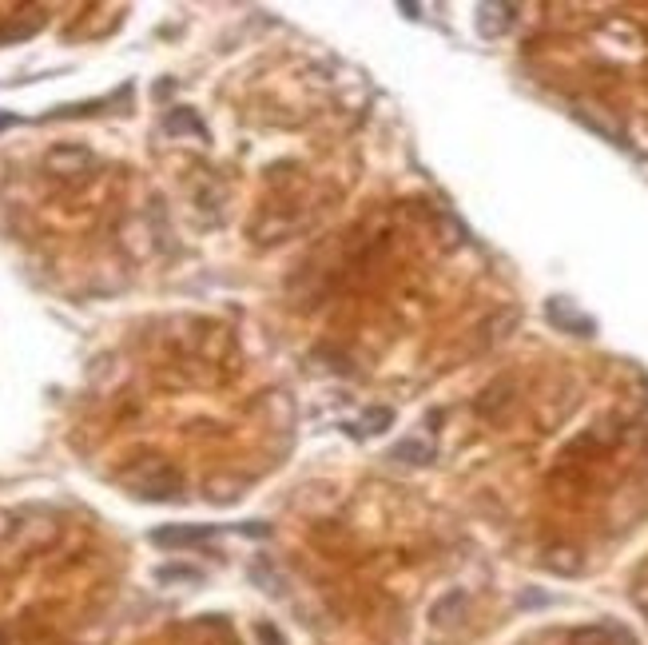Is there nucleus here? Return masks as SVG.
Masks as SVG:
<instances>
[{
    "label": "nucleus",
    "instance_id": "7ed1b4c3",
    "mask_svg": "<svg viewBox=\"0 0 648 645\" xmlns=\"http://www.w3.org/2000/svg\"><path fill=\"white\" fill-rule=\"evenodd\" d=\"M462 609H466V593L454 590V593H446V598L433 606V622L450 625V622H458V614H462Z\"/></svg>",
    "mask_w": 648,
    "mask_h": 645
},
{
    "label": "nucleus",
    "instance_id": "f03ea898",
    "mask_svg": "<svg viewBox=\"0 0 648 645\" xmlns=\"http://www.w3.org/2000/svg\"><path fill=\"white\" fill-rule=\"evenodd\" d=\"M211 530H191V526H172V530H156L151 534V542L156 546H195V542H203Z\"/></svg>",
    "mask_w": 648,
    "mask_h": 645
},
{
    "label": "nucleus",
    "instance_id": "f257e3e1",
    "mask_svg": "<svg viewBox=\"0 0 648 645\" xmlns=\"http://www.w3.org/2000/svg\"><path fill=\"white\" fill-rule=\"evenodd\" d=\"M549 322H557L561 331H577V335H593V319L573 311L565 299H549Z\"/></svg>",
    "mask_w": 648,
    "mask_h": 645
},
{
    "label": "nucleus",
    "instance_id": "20e7f679",
    "mask_svg": "<svg viewBox=\"0 0 648 645\" xmlns=\"http://www.w3.org/2000/svg\"><path fill=\"white\" fill-rule=\"evenodd\" d=\"M402 454L410 458V462H425V458H430V451H425L422 443H402V446H398V458H402Z\"/></svg>",
    "mask_w": 648,
    "mask_h": 645
},
{
    "label": "nucleus",
    "instance_id": "39448f33",
    "mask_svg": "<svg viewBox=\"0 0 648 645\" xmlns=\"http://www.w3.org/2000/svg\"><path fill=\"white\" fill-rule=\"evenodd\" d=\"M8 124H12V116H0V132H4V128H8Z\"/></svg>",
    "mask_w": 648,
    "mask_h": 645
}]
</instances>
